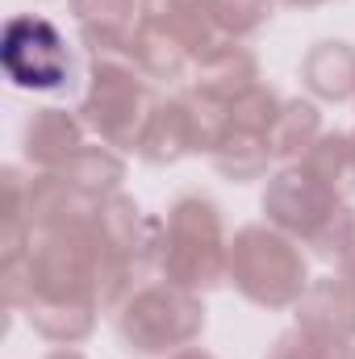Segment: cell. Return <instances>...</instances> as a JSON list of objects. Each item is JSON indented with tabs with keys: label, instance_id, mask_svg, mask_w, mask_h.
Here are the masks:
<instances>
[{
	"label": "cell",
	"instance_id": "23",
	"mask_svg": "<svg viewBox=\"0 0 355 359\" xmlns=\"http://www.w3.org/2000/svg\"><path fill=\"white\" fill-rule=\"evenodd\" d=\"M209 8H213L222 34L234 38V42H243V38L260 34L267 21H272L276 0H209Z\"/></svg>",
	"mask_w": 355,
	"mask_h": 359
},
{
	"label": "cell",
	"instance_id": "21",
	"mask_svg": "<svg viewBox=\"0 0 355 359\" xmlns=\"http://www.w3.org/2000/svg\"><path fill=\"white\" fill-rule=\"evenodd\" d=\"M305 247H309V255L322 259V264H343L347 251L355 247V205L351 201H343V205L314 230V238H309Z\"/></svg>",
	"mask_w": 355,
	"mask_h": 359
},
{
	"label": "cell",
	"instance_id": "8",
	"mask_svg": "<svg viewBox=\"0 0 355 359\" xmlns=\"http://www.w3.org/2000/svg\"><path fill=\"white\" fill-rule=\"evenodd\" d=\"M84 130L88 126L80 121L76 109H59V104L34 109L21 126V155L38 172H59L84 147Z\"/></svg>",
	"mask_w": 355,
	"mask_h": 359
},
{
	"label": "cell",
	"instance_id": "10",
	"mask_svg": "<svg viewBox=\"0 0 355 359\" xmlns=\"http://www.w3.org/2000/svg\"><path fill=\"white\" fill-rule=\"evenodd\" d=\"M255 84H264L260 59H255V50L243 46V42H226V46H217L213 55H205V59L192 67V80H188L192 92H201V96H209V100H217V104H226V109H230L243 92H251Z\"/></svg>",
	"mask_w": 355,
	"mask_h": 359
},
{
	"label": "cell",
	"instance_id": "11",
	"mask_svg": "<svg viewBox=\"0 0 355 359\" xmlns=\"http://www.w3.org/2000/svg\"><path fill=\"white\" fill-rule=\"evenodd\" d=\"M72 17L88 55H126L142 21V0H72Z\"/></svg>",
	"mask_w": 355,
	"mask_h": 359
},
{
	"label": "cell",
	"instance_id": "5",
	"mask_svg": "<svg viewBox=\"0 0 355 359\" xmlns=\"http://www.w3.org/2000/svg\"><path fill=\"white\" fill-rule=\"evenodd\" d=\"M0 67L13 88L34 96H72L84 80L67 34L42 13H17L4 21Z\"/></svg>",
	"mask_w": 355,
	"mask_h": 359
},
{
	"label": "cell",
	"instance_id": "9",
	"mask_svg": "<svg viewBox=\"0 0 355 359\" xmlns=\"http://www.w3.org/2000/svg\"><path fill=\"white\" fill-rule=\"evenodd\" d=\"M293 318L314 334L355 343V288L343 276H318L293 305Z\"/></svg>",
	"mask_w": 355,
	"mask_h": 359
},
{
	"label": "cell",
	"instance_id": "27",
	"mask_svg": "<svg viewBox=\"0 0 355 359\" xmlns=\"http://www.w3.org/2000/svg\"><path fill=\"white\" fill-rule=\"evenodd\" d=\"M168 359H213V355H209L205 347H196V343H192V347H184V351H176V355H168Z\"/></svg>",
	"mask_w": 355,
	"mask_h": 359
},
{
	"label": "cell",
	"instance_id": "7",
	"mask_svg": "<svg viewBox=\"0 0 355 359\" xmlns=\"http://www.w3.org/2000/svg\"><path fill=\"white\" fill-rule=\"evenodd\" d=\"M339 205H343V196L330 192L305 163H280V168L272 172V180H267L264 201H260L267 226L284 230V234L297 238L301 247L314 238V230H318Z\"/></svg>",
	"mask_w": 355,
	"mask_h": 359
},
{
	"label": "cell",
	"instance_id": "15",
	"mask_svg": "<svg viewBox=\"0 0 355 359\" xmlns=\"http://www.w3.org/2000/svg\"><path fill=\"white\" fill-rule=\"evenodd\" d=\"M96 301H55V297H38L25 305V322L34 326L38 339L55 343V347H80L96 330Z\"/></svg>",
	"mask_w": 355,
	"mask_h": 359
},
{
	"label": "cell",
	"instance_id": "24",
	"mask_svg": "<svg viewBox=\"0 0 355 359\" xmlns=\"http://www.w3.org/2000/svg\"><path fill=\"white\" fill-rule=\"evenodd\" d=\"M184 4H192V0H142V17H168Z\"/></svg>",
	"mask_w": 355,
	"mask_h": 359
},
{
	"label": "cell",
	"instance_id": "16",
	"mask_svg": "<svg viewBox=\"0 0 355 359\" xmlns=\"http://www.w3.org/2000/svg\"><path fill=\"white\" fill-rule=\"evenodd\" d=\"M209 163H213L217 176L230 180V184H251V180L267 176V168L276 163V155H272L267 134H251V130H234L230 126L222 134V142L213 147Z\"/></svg>",
	"mask_w": 355,
	"mask_h": 359
},
{
	"label": "cell",
	"instance_id": "19",
	"mask_svg": "<svg viewBox=\"0 0 355 359\" xmlns=\"http://www.w3.org/2000/svg\"><path fill=\"white\" fill-rule=\"evenodd\" d=\"M305 163L314 176L322 180L330 192H339L343 201H351L355 192V147H351V130H322V138L297 159Z\"/></svg>",
	"mask_w": 355,
	"mask_h": 359
},
{
	"label": "cell",
	"instance_id": "2",
	"mask_svg": "<svg viewBox=\"0 0 355 359\" xmlns=\"http://www.w3.org/2000/svg\"><path fill=\"white\" fill-rule=\"evenodd\" d=\"M155 104H159L155 84L134 67L130 55H88L84 96L76 113L96 134V142L113 151H134Z\"/></svg>",
	"mask_w": 355,
	"mask_h": 359
},
{
	"label": "cell",
	"instance_id": "25",
	"mask_svg": "<svg viewBox=\"0 0 355 359\" xmlns=\"http://www.w3.org/2000/svg\"><path fill=\"white\" fill-rule=\"evenodd\" d=\"M339 276H343V280H347V284H351V288H355V247H351V251H347V259L339 264Z\"/></svg>",
	"mask_w": 355,
	"mask_h": 359
},
{
	"label": "cell",
	"instance_id": "1",
	"mask_svg": "<svg viewBox=\"0 0 355 359\" xmlns=\"http://www.w3.org/2000/svg\"><path fill=\"white\" fill-rule=\"evenodd\" d=\"M226 284L260 305V309H293L301 292L309 288V259L297 238L284 230L251 222L230 234V259H226Z\"/></svg>",
	"mask_w": 355,
	"mask_h": 359
},
{
	"label": "cell",
	"instance_id": "14",
	"mask_svg": "<svg viewBox=\"0 0 355 359\" xmlns=\"http://www.w3.org/2000/svg\"><path fill=\"white\" fill-rule=\"evenodd\" d=\"M126 55L134 59V67L151 80V84H180V80H192V55L180 46L176 38L155 25V21H138Z\"/></svg>",
	"mask_w": 355,
	"mask_h": 359
},
{
	"label": "cell",
	"instance_id": "3",
	"mask_svg": "<svg viewBox=\"0 0 355 359\" xmlns=\"http://www.w3.org/2000/svg\"><path fill=\"white\" fill-rule=\"evenodd\" d=\"M230 234L222 205L205 192H180L163 213V280L192 292L226 284Z\"/></svg>",
	"mask_w": 355,
	"mask_h": 359
},
{
	"label": "cell",
	"instance_id": "22",
	"mask_svg": "<svg viewBox=\"0 0 355 359\" xmlns=\"http://www.w3.org/2000/svg\"><path fill=\"white\" fill-rule=\"evenodd\" d=\"M280 109H284V96L272 84H255L251 92H243L230 104V126L234 130H251V134H272Z\"/></svg>",
	"mask_w": 355,
	"mask_h": 359
},
{
	"label": "cell",
	"instance_id": "29",
	"mask_svg": "<svg viewBox=\"0 0 355 359\" xmlns=\"http://www.w3.org/2000/svg\"><path fill=\"white\" fill-rule=\"evenodd\" d=\"M351 147H355V130H351Z\"/></svg>",
	"mask_w": 355,
	"mask_h": 359
},
{
	"label": "cell",
	"instance_id": "20",
	"mask_svg": "<svg viewBox=\"0 0 355 359\" xmlns=\"http://www.w3.org/2000/svg\"><path fill=\"white\" fill-rule=\"evenodd\" d=\"M267 359H355V343L314 334V330L293 322L288 330L276 334V343L267 347Z\"/></svg>",
	"mask_w": 355,
	"mask_h": 359
},
{
	"label": "cell",
	"instance_id": "4",
	"mask_svg": "<svg viewBox=\"0 0 355 359\" xmlns=\"http://www.w3.org/2000/svg\"><path fill=\"white\" fill-rule=\"evenodd\" d=\"M113 326L130 355L168 359L205 334V301H201V292L180 288L159 276V280L134 288L113 309Z\"/></svg>",
	"mask_w": 355,
	"mask_h": 359
},
{
	"label": "cell",
	"instance_id": "12",
	"mask_svg": "<svg viewBox=\"0 0 355 359\" xmlns=\"http://www.w3.org/2000/svg\"><path fill=\"white\" fill-rule=\"evenodd\" d=\"M301 84L318 104L355 100V46L343 38L314 42L301 59Z\"/></svg>",
	"mask_w": 355,
	"mask_h": 359
},
{
	"label": "cell",
	"instance_id": "18",
	"mask_svg": "<svg viewBox=\"0 0 355 359\" xmlns=\"http://www.w3.org/2000/svg\"><path fill=\"white\" fill-rule=\"evenodd\" d=\"M59 172L72 180L80 192H88L92 201H105V196L121 192L126 159H121V151H113V147H105V142H84Z\"/></svg>",
	"mask_w": 355,
	"mask_h": 359
},
{
	"label": "cell",
	"instance_id": "26",
	"mask_svg": "<svg viewBox=\"0 0 355 359\" xmlns=\"http://www.w3.org/2000/svg\"><path fill=\"white\" fill-rule=\"evenodd\" d=\"M42 359H88L84 351H76V347H55V351H46Z\"/></svg>",
	"mask_w": 355,
	"mask_h": 359
},
{
	"label": "cell",
	"instance_id": "17",
	"mask_svg": "<svg viewBox=\"0 0 355 359\" xmlns=\"http://www.w3.org/2000/svg\"><path fill=\"white\" fill-rule=\"evenodd\" d=\"M318 138H322V104H318L314 96H293V100H284V109H280V117H276V126H272V134H267L272 155H276L280 163H297Z\"/></svg>",
	"mask_w": 355,
	"mask_h": 359
},
{
	"label": "cell",
	"instance_id": "13",
	"mask_svg": "<svg viewBox=\"0 0 355 359\" xmlns=\"http://www.w3.org/2000/svg\"><path fill=\"white\" fill-rule=\"evenodd\" d=\"M100 201H92L88 192H80L63 172H34L29 176V226L38 230H59L72 222H84L96 213Z\"/></svg>",
	"mask_w": 355,
	"mask_h": 359
},
{
	"label": "cell",
	"instance_id": "28",
	"mask_svg": "<svg viewBox=\"0 0 355 359\" xmlns=\"http://www.w3.org/2000/svg\"><path fill=\"white\" fill-rule=\"evenodd\" d=\"M276 4H288V8H322L330 0H276Z\"/></svg>",
	"mask_w": 355,
	"mask_h": 359
},
{
	"label": "cell",
	"instance_id": "6",
	"mask_svg": "<svg viewBox=\"0 0 355 359\" xmlns=\"http://www.w3.org/2000/svg\"><path fill=\"white\" fill-rule=\"evenodd\" d=\"M230 130V109L201 96V92H180V96H159L155 113L142 126V138L134 155L151 168H172L188 155H213L222 134Z\"/></svg>",
	"mask_w": 355,
	"mask_h": 359
}]
</instances>
